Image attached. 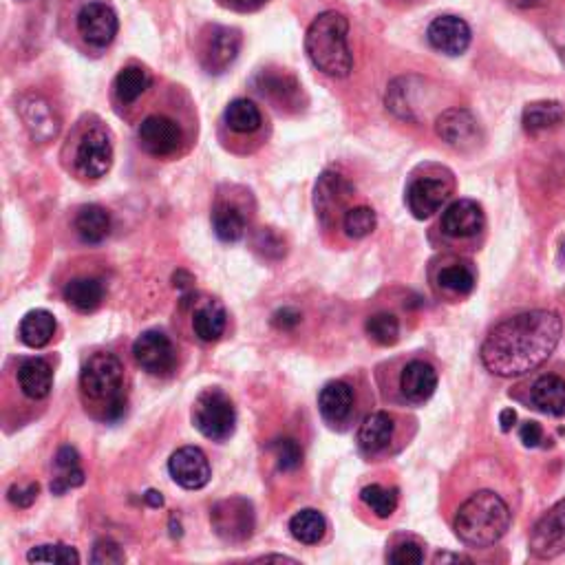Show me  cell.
<instances>
[{
	"mask_svg": "<svg viewBox=\"0 0 565 565\" xmlns=\"http://www.w3.org/2000/svg\"><path fill=\"white\" fill-rule=\"evenodd\" d=\"M561 334V318L550 309L517 314L490 329L482 345V362L499 378H519L554 354Z\"/></svg>",
	"mask_w": 565,
	"mask_h": 565,
	"instance_id": "1",
	"label": "cell"
},
{
	"mask_svg": "<svg viewBox=\"0 0 565 565\" xmlns=\"http://www.w3.org/2000/svg\"><path fill=\"white\" fill-rule=\"evenodd\" d=\"M510 508L493 490H479L457 510L455 535L466 546L488 548L506 535L510 528Z\"/></svg>",
	"mask_w": 565,
	"mask_h": 565,
	"instance_id": "2",
	"label": "cell"
},
{
	"mask_svg": "<svg viewBox=\"0 0 565 565\" xmlns=\"http://www.w3.org/2000/svg\"><path fill=\"white\" fill-rule=\"evenodd\" d=\"M347 36L349 23L338 12L321 14L307 29V58L329 78H347L354 69V56H351Z\"/></svg>",
	"mask_w": 565,
	"mask_h": 565,
	"instance_id": "3",
	"label": "cell"
},
{
	"mask_svg": "<svg viewBox=\"0 0 565 565\" xmlns=\"http://www.w3.org/2000/svg\"><path fill=\"white\" fill-rule=\"evenodd\" d=\"M80 389L87 402L102 404L104 420H120L126 411L124 365L109 351L93 354L80 371Z\"/></svg>",
	"mask_w": 565,
	"mask_h": 565,
	"instance_id": "4",
	"label": "cell"
},
{
	"mask_svg": "<svg viewBox=\"0 0 565 565\" xmlns=\"http://www.w3.org/2000/svg\"><path fill=\"white\" fill-rule=\"evenodd\" d=\"M193 422L197 431L212 442H226L237 426V411L221 389H206L195 400Z\"/></svg>",
	"mask_w": 565,
	"mask_h": 565,
	"instance_id": "5",
	"label": "cell"
},
{
	"mask_svg": "<svg viewBox=\"0 0 565 565\" xmlns=\"http://www.w3.org/2000/svg\"><path fill=\"white\" fill-rule=\"evenodd\" d=\"M210 524L217 537L228 543H243L252 537L254 524V506L245 497L223 499L210 510Z\"/></svg>",
	"mask_w": 565,
	"mask_h": 565,
	"instance_id": "6",
	"label": "cell"
},
{
	"mask_svg": "<svg viewBox=\"0 0 565 565\" xmlns=\"http://www.w3.org/2000/svg\"><path fill=\"white\" fill-rule=\"evenodd\" d=\"M135 362L151 376H168L177 365V349L164 332L148 329L133 345Z\"/></svg>",
	"mask_w": 565,
	"mask_h": 565,
	"instance_id": "7",
	"label": "cell"
},
{
	"mask_svg": "<svg viewBox=\"0 0 565 565\" xmlns=\"http://www.w3.org/2000/svg\"><path fill=\"white\" fill-rule=\"evenodd\" d=\"M528 546L539 559H554L565 552V499L554 504L530 532Z\"/></svg>",
	"mask_w": 565,
	"mask_h": 565,
	"instance_id": "8",
	"label": "cell"
},
{
	"mask_svg": "<svg viewBox=\"0 0 565 565\" xmlns=\"http://www.w3.org/2000/svg\"><path fill=\"white\" fill-rule=\"evenodd\" d=\"M113 144L111 137L100 126H93L82 135L76 151V168L82 177L98 179L111 170Z\"/></svg>",
	"mask_w": 565,
	"mask_h": 565,
	"instance_id": "9",
	"label": "cell"
},
{
	"mask_svg": "<svg viewBox=\"0 0 565 565\" xmlns=\"http://www.w3.org/2000/svg\"><path fill=\"white\" fill-rule=\"evenodd\" d=\"M117 14L113 12L111 5L100 3V0H93L87 3L78 14V31L84 38V42H89L95 49L109 47L117 36Z\"/></svg>",
	"mask_w": 565,
	"mask_h": 565,
	"instance_id": "10",
	"label": "cell"
},
{
	"mask_svg": "<svg viewBox=\"0 0 565 565\" xmlns=\"http://www.w3.org/2000/svg\"><path fill=\"white\" fill-rule=\"evenodd\" d=\"M435 131L442 140L457 151H473L482 142V129L475 115L466 109L444 111L435 122Z\"/></svg>",
	"mask_w": 565,
	"mask_h": 565,
	"instance_id": "11",
	"label": "cell"
},
{
	"mask_svg": "<svg viewBox=\"0 0 565 565\" xmlns=\"http://www.w3.org/2000/svg\"><path fill=\"white\" fill-rule=\"evenodd\" d=\"M168 471L175 482L186 490H199L208 486L212 477V468L206 453L197 446H184L175 451L168 460Z\"/></svg>",
	"mask_w": 565,
	"mask_h": 565,
	"instance_id": "12",
	"label": "cell"
},
{
	"mask_svg": "<svg viewBox=\"0 0 565 565\" xmlns=\"http://www.w3.org/2000/svg\"><path fill=\"white\" fill-rule=\"evenodd\" d=\"M137 140L148 155L170 157L181 146V129L166 115H151L137 129Z\"/></svg>",
	"mask_w": 565,
	"mask_h": 565,
	"instance_id": "13",
	"label": "cell"
},
{
	"mask_svg": "<svg viewBox=\"0 0 565 565\" xmlns=\"http://www.w3.org/2000/svg\"><path fill=\"white\" fill-rule=\"evenodd\" d=\"M451 197V184L444 177H420L407 190V206L415 219H429Z\"/></svg>",
	"mask_w": 565,
	"mask_h": 565,
	"instance_id": "14",
	"label": "cell"
},
{
	"mask_svg": "<svg viewBox=\"0 0 565 565\" xmlns=\"http://www.w3.org/2000/svg\"><path fill=\"white\" fill-rule=\"evenodd\" d=\"M241 51V34L232 27H212L206 38L201 62L208 73H223Z\"/></svg>",
	"mask_w": 565,
	"mask_h": 565,
	"instance_id": "15",
	"label": "cell"
},
{
	"mask_svg": "<svg viewBox=\"0 0 565 565\" xmlns=\"http://www.w3.org/2000/svg\"><path fill=\"white\" fill-rule=\"evenodd\" d=\"M484 210L473 199H460L444 210L442 230L446 237L471 239L484 230Z\"/></svg>",
	"mask_w": 565,
	"mask_h": 565,
	"instance_id": "16",
	"label": "cell"
},
{
	"mask_svg": "<svg viewBox=\"0 0 565 565\" xmlns=\"http://www.w3.org/2000/svg\"><path fill=\"white\" fill-rule=\"evenodd\" d=\"M18 111L20 117H23L29 135L34 137L36 142L47 144L60 133V120L56 111L51 109V104L47 100L38 98V95H25L18 104Z\"/></svg>",
	"mask_w": 565,
	"mask_h": 565,
	"instance_id": "17",
	"label": "cell"
},
{
	"mask_svg": "<svg viewBox=\"0 0 565 565\" xmlns=\"http://www.w3.org/2000/svg\"><path fill=\"white\" fill-rule=\"evenodd\" d=\"M426 36H429L431 47L446 53V56H460L471 45V27L457 16L435 18Z\"/></svg>",
	"mask_w": 565,
	"mask_h": 565,
	"instance_id": "18",
	"label": "cell"
},
{
	"mask_svg": "<svg viewBox=\"0 0 565 565\" xmlns=\"http://www.w3.org/2000/svg\"><path fill=\"white\" fill-rule=\"evenodd\" d=\"M354 193L349 181L336 173H323L316 184V210L321 215L325 226H329V219H334L338 212H347L345 204Z\"/></svg>",
	"mask_w": 565,
	"mask_h": 565,
	"instance_id": "19",
	"label": "cell"
},
{
	"mask_svg": "<svg viewBox=\"0 0 565 565\" xmlns=\"http://www.w3.org/2000/svg\"><path fill=\"white\" fill-rule=\"evenodd\" d=\"M354 389L343 380L327 382L318 396V409H321L323 420L332 426H343L349 422L351 413H354Z\"/></svg>",
	"mask_w": 565,
	"mask_h": 565,
	"instance_id": "20",
	"label": "cell"
},
{
	"mask_svg": "<svg viewBox=\"0 0 565 565\" xmlns=\"http://www.w3.org/2000/svg\"><path fill=\"white\" fill-rule=\"evenodd\" d=\"M437 389V371L424 360H411L400 373V391L407 402L422 404Z\"/></svg>",
	"mask_w": 565,
	"mask_h": 565,
	"instance_id": "21",
	"label": "cell"
},
{
	"mask_svg": "<svg viewBox=\"0 0 565 565\" xmlns=\"http://www.w3.org/2000/svg\"><path fill=\"white\" fill-rule=\"evenodd\" d=\"M396 435V422L389 413L378 411L367 415V420L360 424L358 431V446L365 455H378L389 449Z\"/></svg>",
	"mask_w": 565,
	"mask_h": 565,
	"instance_id": "22",
	"label": "cell"
},
{
	"mask_svg": "<svg viewBox=\"0 0 565 565\" xmlns=\"http://www.w3.org/2000/svg\"><path fill=\"white\" fill-rule=\"evenodd\" d=\"M18 385L29 400H45L53 387V369L45 358H29L18 367Z\"/></svg>",
	"mask_w": 565,
	"mask_h": 565,
	"instance_id": "23",
	"label": "cell"
},
{
	"mask_svg": "<svg viewBox=\"0 0 565 565\" xmlns=\"http://www.w3.org/2000/svg\"><path fill=\"white\" fill-rule=\"evenodd\" d=\"M532 407L548 415H565V380L548 373L530 389Z\"/></svg>",
	"mask_w": 565,
	"mask_h": 565,
	"instance_id": "24",
	"label": "cell"
},
{
	"mask_svg": "<svg viewBox=\"0 0 565 565\" xmlns=\"http://www.w3.org/2000/svg\"><path fill=\"white\" fill-rule=\"evenodd\" d=\"M521 122H524V129L532 135L541 133V131L557 129V126H561L565 122V109H563L561 102H554V100L532 102L524 109Z\"/></svg>",
	"mask_w": 565,
	"mask_h": 565,
	"instance_id": "25",
	"label": "cell"
},
{
	"mask_svg": "<svg viewBox=\"0 0 565 565\" xmlns=\"http://www.w3.org/2000/svg\"><path fill=\"white\" fill-rule=\"evenodd\" d=\"M18 334L27 347H45L51 343L53 334H56V318H53V314L47 312V309H34V312H29L23 321H20Z\"/></svg>",
	"mask_w": 565,
	"mask_h": 565,
	"instance_id": "26",
	"label": "cell"
},
{
	"mask_svg": "<svg viewBox=\"0 0 565 565\" xmlns=\"http://www.w3.org/2000/svg\"><path fill=\"white\" fill-rule=\"evenodd\" d=\"M65 301L78 312H95L104 301V287L98 279L80 276V279H73L65 285Z\"/></svg>",
	"mask_w": 565,
	"mask_h": 565,
	"instance_id": "27",
	"label": "cell"
},
{
	"mask_svg": "<svg viewBox=\"0 0 565 565\" xmlns=\"http://www.w3.org/2000/svg\"><path fill=\"white\" fill-rule=\"evenodd\" d=\"M226 323H228L226 309L215 301L201 303L195 309L193 329H195V336L199 340H204V343H215V340H219L223 332H226Z\"/></svg>",
	"mask_w": 565,
	"mask_h": 565,
	"instance_id": "28",
	"label": "cell"
},
{
	"mask_svg": "<svg viewBox=\"0 0 565 565\" xmlns=\"http://www.w3.org/2000/svg\"><path fill=\"white\" fill-rule=\"evenodd\" d=\"M257 89L268 95L272 102L281 106H296L298 98H301V84H298L292 76H281V73H261L257 78Z\"/></svg>",
	"mask_w": 565,
	"mask_h": 565,
	"instance_id": "29",
	"label": "cell"
},
{
	"mask_svg": "<svg viewBox=\"0 0 565 565\" xmlns=\"http://www.w3.org/2000/svg\"><path fill=\"white\" fill-rule=\"evenodd\" d=\"M212 228H215V234L223 243H237L243 239L248 223H245L241 208L221 201L212 210Z\"/></svg>",
	"mask_w": 565,
	"mask_h": 565,
	"instance_id": "30",
	"label": "cell"
},
{
	"mask_svg": "<svg viewBox=\"0 0 565 565\" xmlns=\"http://www.w3.org/2000/svg\"><path fill=\"white\" fill-rule=\"evenodd\" d=\"M76 232L84 243H102L111 234V215L102 206H84L76 217Z\"/></svg>",
	"mask_w": 565,
	"mask_h": 565,
	"instance_id": "31",
	"label": "cell"
},
{
	"mask_svg": "<svg viewBox=\"0 0 565 565\" xmlns=\"http://www.w3.org/2000/svg\"><path fill=\"white\" fill-rule=\"evenodd\" d=\"M290 532L296 541L305 543V546H314V543L323 541L327 532V521L314 508L298 510V513L290 519Z\"/></svg>",
	"mask_w": 565,
	"mask_h": 565,
	"instance_id": "32",
	"label": "cell"
},
{
	"mask_svg": "<svg viewBox=\"0 0 565 565\" xmlns=\"http://www.w3.org/2000/svg\"><path fill=\"white\" fill-rule=\"evenodd\" d=\"M151 73L142 67H126L115 78V95L122 104H133L142 93L151 87Z\"/></svg>",
	"mask_w": 565,
	"mask_h": 565,
	"instance_id": "33",
	"label": "cell"
},
{
	"mask_svg": "<svg viewBox=\"0 0 565 565\" xmlns=\"http://www.w3.org/2000/svg\"><path fill=\"white\" fill-rule=\"evenodd\" d=\"M226 124L234 133L248 135L261 129V111L250 100H234L226 109Z\"/></svg>",
	"mask_w": 565,
	"mask_h": 565,
	"instance_id": "34",
	"label": "cell"
},
{
	"mask_svg": "<svg viewBox=\"0 0 565 565\" xmlns=\"http://www.w3.org/2000/svg\"><path fill=\"white\" fill-rule=\"evenodd\" d=\"M437 283H440L446 292L466 296L475 290V272L468 263L444 265L440 274H437Z\"/></svg>",
	"mask_w": 565,
	"mask_h": 565,
	"instance_id": "35",
	"label": "cell"
},
{
	"mask_svg": "<svg viewBox=\"0 0 565 565\" xmlns=\"http://www.w3.org/2000/svg\"><path fill=\"white\" fill-rule=\"evenodd\" d=\"M360 499L371 508L373 515L380 519H387L396 513L400 497H398V488H385L380 484H371L367 488H362Z\"/></svg>",
	"mask_w": 565,
	"mask_h": 565,
	"instance_id": "36",
	"label": "cell"
},
{
	"mask_svg": "<svg viewBox=\"0 0 565 565\" xmlns=\"http://www.w3.org/2000/svg\"><path fill=\"white\" fill-rule=\"evenodd\" d=\"M365 329H367V334L371 336V340H376V343L382 345V347L396 345L398 338H400V321L389 312H380V314L369 316Z\"/></svg>",
	"mask_w": 565,
	"mask_h": 565,
	"instance_id": "37",
	"label": "cell"
},
{
	"mask_svg": "<svg viewBox=\"0 0 565 565\" xmlns=\"http://www.w3.org/2000/svg\"><path fill=\"white\" fill-rule=\"evenodd\" d=\"M376 212L367 206L349 208L343 217V230L349 239H365L376 230Z\"/></svg>",
	"mask_w": 565,
	"mask_h": 565,
	"instance_id": "38",
	"label": "cell"
},
{
	"mask_svg": "<svg viewBox=\"0 0 565 565\" xmlns=\"http://www.w3.org/2000/svg\"><path fill=\"white\" fill-rule=\"evenodd\" d=\"M27 561L31 563H65L76 565L80 563V554L76 548L65 546V543H47V546L31 548L27 554Z\"/></svg>",
	"mask_w": 565,
	"mask_h": 565,
	"instance_id": "39",
	"label": "cell"
},
{
	"mask_svg": "<svg viewBox=\"0 0 565 565\" xmlns=\"http://www.w3.org/2000/svg\"><path fill=\"white\" fill-rule=\"evenodd\" d=\"M272 453L276 457V466H279L281 473H292L303 464V449L298 446V442L290 440V437L272 442Z\"/></svg>",
	"mask_w": 565,
	"mask_h": 565,
	"instance_id": "40",
	"label": "cell"
},
{
	"mask_svg": "<svg viewBox=\"0 0 565 565\" xmlns=\"http://www.w3.org/2000/svg\"><path fill=\"white\" fill-rule=\"evenodd\" d=\"M84 484V471L80 466H56V475L51 482L53 495H65L67 490Z\"/></svg>",
	"mask_w": 565,
	"mask_h": 565,
	"instance_id": "41",
	"label": "cell"
},
{
	"mask_svg": "<svg viewBox=\"0 0 565 565\" xmlns=\"http://www.w3.org/2000/svg\"><path fill=\"white\" fill-rule=\"evenodd\" d=\"M254 248H257L263 257L281 259L285 254V241L272 228H261L257 237H254Z\"/></svg>",
	"mask_w": 565,
	"mask_h": 565,
	"instance_id": "42",
	"label": "cell"
},
{
	"mask_svg": "<svg viewBox=\"0 0 565 565\" xmlns=\"http://www.w3.org/2000/svg\"><path fill=\"white\" fill-rule=\"evenodd\" d=\"M387 559L393 565H418L424 561V552L415 541H404L389 552Z\"/></svg>",
	"mask_w": 565,
	"mask_h": 565,
	"instance_id": "43",
	"label": "cell"
},
{
	"mask_svg": "<svg viewBox=\"0 0 565 565\" xmlns=\"http://www.w3.org/2000/svg\"><path fill=\"white\" fill-rule=\"evenodd\" d=\"M91 561L93 563H124L126 561V554L124 550L117 546L115 541L111 539H100L95 543L93 554H91Z\"/></svg>",
	"mask_w": 565,
	"mask_h": 565,
	"instance_id": "44",
	"label": "cell"
},
{
	"mask_svg": "<svg viewBox=\"0 0 565 565\" xmlns=\"http://www.w3.org/2000/svg\"><path fill=\"white\" fill-rule=\"evenodd\" d=\"M38 493H40V486L36 482H31L27 486L14 484L12 488H9L7 497H9V501H12L16 508H29L38 499Z\"/></svg>",
	"mask_w": 565,
	"mask_h": 565,
	"instance_id": "45",
	"label": "cell"
},
{
	"mask_svg": "<svg viewBox=\"0 0 565 565\" xmlns=\"http://www.w3.org/2000/svg\"><path fill=\"white\" fill-rule=\"evenodd\" d=\"M272 323L276 329H283V332H290L298 323H301V312H296L294 307H283L279 312H274Z\"/></svg>",
	"mask_w": 565,
	"mask_h": 565,
	"instance_id": "46",
	"label": "cell"
},
{
	"mask_svg": "<svg viewBox=\"0 0 565 565\" xmlns=\"http://www.w3.org/2000/svg\"><path fill=\"white\" fill-rule=\"evenodd\" d=\"M519 437H521V442H524V446H528V449H537L543 440V429L537 422H526V424H521Z\"/></svg>",
	"mask_w": 565,
	"mask_h": 565,
	"instance_id": "47",
	"label": "cell"
},
{
	"mask_svg": "<svg viewBox=\"0 0 565 565\" xmlns=\"http://www.w3.org/2000/svg\"><path fill=\"white\" fill-rule=\"evenodd\" d=\"M173 281H175V287L181 292V301H184V305L188 303V298L193 296V283L195 279L190 276L186 270H179L175 276H173Z\"/></svg>",
	"mask_w": 565,
	"mask_h": 565,
	"instance_id": "48",
	"label": "cell"
},
{
	"mask_svg": "<svg viewBox=\"0 0 565 565\" xmlns=\"http://www.w3.org/2000/svg\"><path fill=\"white\" fill-rule=\"evenodd\" d=\"M221 3L234 12H257L268 0H221Z\"/></svg>",
	"mask_w": 565,
	"mask_h": 565,
	"instance_id": "49",
	"label": "cell"
},
{
	"mask_svg": "<svg viewBox=\"0 0 565 565\" xmlns=\"http://www.w3.org/2000/svg\"><path fill=\"white\" fill-rule=\"evenodd\" d=\"M517 422V413L513 409H504L499 413V424H501V431H510L513 429V424Z\"/></svg>",
	"mask_w": 565,
	"mask_h": 565,
	"instance_id": "50",
	"label": "cell"
},
{
	"mask_svg": "<svg viewBox=\"0 0 565 565\" xmlns=\"http://www.w3.org/2000/svg\"><path fill=\"white\" fill-rule=\"evenodd\" d=\"M144 499L151 508H162L164 506V497H162V493H157V490H146Z\"/></svg>",
	"mask_w": 565,
	"mask_h": 565,
	"instance_id": "51",
	"label": "cell"
},
{
	"mask_svg": "<svg viewBox=\"0 0 565 565\" xmlns=\"http://www.w3.org/2000/svg\"><path fill=\"white\" fill-rule=\"evenodd\" d=\"M510 5H515L519 9H532V7H539L546 3V0H508Z\"/></svg>",
	"mask_w": 565,
	"mask_h": 565,
	"instance_id": "52",
	"label": "cell"
},
{
	"mask_svg": "<svg viewBox=\"0 0 565 565\" xmlns=\"http://www.w3.org/2000/svg\"><path fill=\"white\" fill-rule=\"evenodd\" d=\"M435 561L437 563H444V561H471V559H466V557H462V554H444V552H440L435 557Z\"/></svg>",
	"mask_w": 565,
	"mask_h": 565,
	"instance_id": "53",
	"label": "cell"
},
{
	"mask_svg": "<svg viewBox=\"0 0 565 565\" xmlns=\"http://www.w3.org/2000/svg\"><path fill=\"white\" fill-rule=\"evenodd\" d=\"M259 561H292V563H294V559L281 557V554H265V557H261Z\"/></svg>",
	"mask_w": 565,
	"mask_h": 565,
	"instance_id": "54",
	"label": "cell"
},
{
	"mask_svg": "<svg viewBox=\"0 0 565 565\" xmlns=\"http://www.w3.org/2000/svg\"><path fill=\"white\" fill-rule=\"evenodd\" d=\"M170 535L181 537V524L177 521V526H175V517H170Z\"/></svg>",
	"mask_w": 565,
	"mask_h": 565,
	"instance_id": "55",
	"label": "cell"
},
{
	"mask_svg": "<svg viewBox=\"0 0 565 565\" xmlns=\"http://www.w3.org/2000/svg\"><path fill=\"white\" fill-rule=\"evenodd\" d=\"M559 257H561V261L565 263V241H563V245H561V254H559Z\"/></svg>",
	"mask_w": 565,
	"mask_h": 565,
	"instance_id": "56",
	"label": "cell"
}]
</instances>
